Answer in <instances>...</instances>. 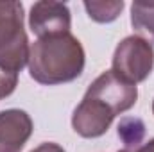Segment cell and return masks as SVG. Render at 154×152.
<instances>
[{"label":"cell","instance_id":"5b68a950","mask_svg":"<svg viewBox=\"0 0 154 152\" xmlns=\"http://www.w3.org/2000/svg\"><path fill=\"white\" fill-rule=\"evenodd\" d=\"M70 25H72L70 9L63 2L41 0L31 7L29 27L32 34H36L38 38L52 34H66L70 32Z\"/></svg>","mask_w":154,"mask_h":152},{"label":"cell","instance_id":"6da1fadb","mask_svg":"<svg viewBox=\"0 0 154 152\" xmlns=\"http://www.w3.org/2000/svg\"><path fill=\"white\" fill-rule=\"evenodd\" d=\"M27 65L31 77L39 84L70 82L84 70V48L70 32L43 36L31 45Z\"/></svg>","mask_w":154,"mask_h":152},{"label":"cell","instance_id":"7a4b0ae2","mask_svg":"<svg viewBox=\"0 0 154 152\" xmlns=\"http://www.w3.org/2000/svg\"><path fill=\"white\" fill-rule=\"evenodd\" d=\"M29 50L22 2L0 0V68L18 75L29 63Z\"/></svg>","mask_w":154,"mask_h":152},{"label":"cell","instance_id":"277c9868","mask_svg":"<svg viewBox=\"0 0 154 152\" xmlns=\"http://www.w3.org/2000/svg\"><path fill=\"white\" fill-rule=\"evenodd\" d=\"M115 116V109L109 104L86 93L72 114V127L82 138H99L109 129Z\"/></svg>","mask_w":154,"mask_h":152},{"label":"cell","instance_id":"52a82bcc","mask_svg":"<svg viewBox=\"0 0 154 152\" xmlns=\"http://www.w3.org/2000/svg\"><path fill=\"white\" fill-rule=\"evenodd\" d=\"M31 134L32 120L25 111H0V152H22Z\"/></svg>","mask_w":154,"mask_h":152},{"label":"cell","instance_id":"30bf717a","mask_svg":"<svg viewBox=\"0 0 154 152\" xmlns=\"http://www.w3.org/2000/svg\"><path fill=\"white\" fill-rule=\"evenodd\" d=\"M143 132H145L143 123L138 118H125L118 125V136L124 140V143H125L127 149L129 147H136L142 141Z\"/></svg>","mask_w":154,"mask_h":152},{"label":"cell","instance_id":"5bb4252c","mask_svg":"<svg viewBox=\"0 0 154 152\" xmlns=\"http://www.w3.org/2000/svg\"><path fill=\"white\" fill-rule=\"evenodd\" d=\"M152 113H154V100H152Z\"/></svg>","mask_w":154,"mask_h":152},{"label":"cell","instance_id":"8992f818","mask_svg":"<svg viewBox=\"0 0 154 152\" xmlns=\"http://www.w3.org/2000/svg\"><path fill=\"white\" fill-rule=\"evenodd\" d=\"M86 93L102 99L106 104H109L115 109L116 114L125 113L127 109H131L136 104V99H138L136 86L118 79L111 70L100 74L91 82V86L88 88Z\"/></svg>","mask_w":154,"mask_h":152},{"label":"cell","instance_id":"9c48e42d","mask_svg":"<svg viewBox=\"0 0 154 152\" xmlns=\"http://www.w3.org/2000/svg\"><path fill=\"white\" fill-rule=\"evenodd\" d=\"M84 9L88 16L99 23H109L118 18V14L124 9L122 0H108V2H84Z\"/></svg>","mask_w":154,"mask_h":152},{"label":"cell","instance_id":"7c38bea8","mask_svg":"<svg viewBox=\"0 0 154 152\" xmlns=\"http://www.w3.org/2000/svg\"><path fill=\"white\" fill-rule=\"evenodd\" d=\"M31 152H65V149L57 143H52V141H47V143H41L39 147H36L34 150Z\"/></svg>","mask_w":154,"mask_h":152},{"label":"cell","instance_id":"8fae6325","mask_svg":"<svg viewBox=\"0 0 154 152\" xmlns=\"http://www.w3.org/2000/svg\"><path fill=\"white\" fill-rule=\"evenodd\" d=\"M16 84H18V75L16 74H9V72L0 68V100L9 97L14 91Z\"/></svg>","mask_w":154,"mask_h":152},{"label":"cell","instance_id":"3957f363","mask_svg":"<svg viewBox=\"0 0 154 152\" xmlns=\"http://www.w3.org/2000/svg\"><path fill=\"white\" fill-rule=\"evenodd\" d=\"M154 66L152 45L140 36H127L122 39L113 54V68L111 72L118 79L138 84L151 75Z\"/></svg>","mask_w":154,"mask_h":152},{"label":"cell","instance_id":"ba28073f","mask_svg":"<svg viewBox=\"0 0 154 152\" xmlns=\"http://www.w3.org/2000/svg\"><path fill=\"white\" fill-rule=\"evenodd\" d=\"M131 25L140 38L154 43V2H134L131 5Z\"/></svg>","mask_w":154,"mask_h":152},{"label":"cell","instance_id":"4fadbf2b","mask_svg":"<svg viewBox=\"0 0 154 152\" xmlns=\"http://www.w3.org/2000/svg\"><path fill=\"white\" fill-rule=\"evenodd\" d=\"M118 152H133V150H129V149H124V150H118ZM134 152H154V138L151 140V141L143 143L142 147H138Z\"/></svg>","mask_w":154,"mask_h":152}]
</instances>
